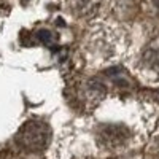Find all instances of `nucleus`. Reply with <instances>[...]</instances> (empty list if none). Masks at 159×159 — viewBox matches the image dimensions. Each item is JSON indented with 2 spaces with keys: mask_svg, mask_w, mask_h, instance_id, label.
Here are the masks:
<instances>
[{
  "mask_svg": "<svg viewBox=\"0 0 159 159\" xmlns=\"http://www.w3.org/2000/svg\"><path fill=\"white\" fill-rule=\"evenodd\" d=\"M24 2H25V0H24Z\"/></svg>",
  "mask_w": 159,
  "mask_h": 159,
  "instance_id": "39448f33",
  "label": "nucleus"
},
{
  "mask_svg": "<svg viewBox=\"0 0 159 159\" xmlns=\"http://www.w3.org/2000/svg\"><path fill=\"white\" fill-rule=\"evenodd\" d=\"M18 139L25 150L38 151V150H43L48 145L49 129L46 124L40 123V121H30V123L22 126Z\"/></svg>",
  "mask_w": 159,
  "mask_h": 159,
  "instance_id": "f257e3e1",
  "label": "nucleus"
},
{
  "mask_svg": "<svg viewBox=\"0 0 159 159\" xmlns=\"http://www.w3.org/2000/svg\"><path fill=\"white\" fill-rule=\"evenodd\" d=\"M153 2H154V5H156V7L159 8V0H153Z\"/></svg>",
  "mask_w": 159,
  "mask_h": 159,
  "instance_id": "20e7f679",
  "label": "nucleus"
},
{
  "mask_svg": "<svg viewBox=\"0 0 159 159\" xmlns=\"http://www.w3.org/2000/svg\"><path fill=\"white\" fill-rule=\"evenodd\" d=\"M99 137L105 145H110V147H115V145L123 143L127 137H129V130L124 126H115V124H107L102 126Z\"/></svg>",
  "mask_w": 159,
  "mask_h": 159,
  "instance_id": "f03ea898",
  "label": "nucleus"
},
{
  "mask_svg": "<svg viewBox=\"0 0 159 159\" xmlns=\"http://www.w3.org/2000/svg\"><path fill=\"white\" fill-rule=\"evenodd\" d=\"M35 37H37V40L40 43H43V45H46V46H52L56 43V40H57V37L52 34L51 30H46V29H42V30H38L37 34H35Z\"/></svg>",
  "mask_w": 159,
  "mask_h": 159,
  "instance_id": "7ed1b4c3",
  "label": "nucleus"
}]
</instances>
